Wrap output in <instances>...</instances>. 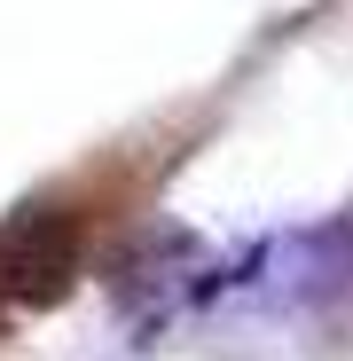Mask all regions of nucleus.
Here are the masks:
<instances>
[{"label":"nucleus","mask_w":353,"mask_h":361,"mask_svg":"<svg viewBox=\"0 0 353 361\" xmlns=\"http://www.w3.org/2000/svg\"><path fill=\"white\" fill-rule=\"evenodd\" d=\"M87 259V220L71 204H32L16 228H0V338L47 314L79 283Z\"/></svg>","instance_id":"obj_1"}]
</instances>
